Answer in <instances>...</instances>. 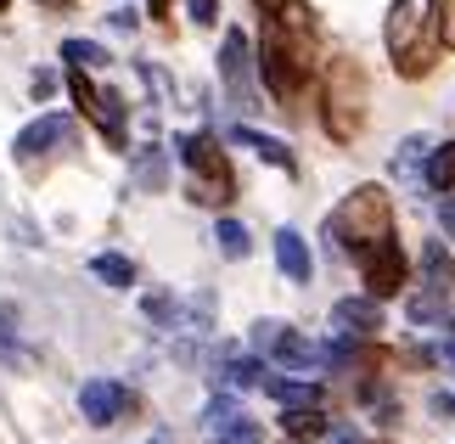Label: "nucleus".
I'll list each match as a JSON object with an SVG mask.
<instances>
[{"label": "nucleus", "instance_id": "f257e3e1", "mask_svg": "<svg viewBox=\"0 0 455 444\" xmlns=\"http://www.w3.org/2000/svg\"><path fill=\"white\" fill-rule=\"evenodd\" d=\"M259 79H265V91L282 101L299 96L309 74L326 62V45H321V17H315L304 0H287V6L265 12V34H259Z\"/></svg>", "mask_w": 455, "mask_h": 444}, {"label": "nucleus", "instance_id": "f03ea898", "mask_svg": "<svg viewBox=\"0 0 455 444\" xmlns=\"http://www.w3.org/2000/svg\"><path fill=\"white\" fill-rule=\"evenodd\" d=\"M382 45H388L399 79L433 74V62L444 57V40H439V0H394L388 17H382Z\"/></svg>", "mask_w": 455, "mask_h": 444}, {"label": "nucleus", "instance_id": "7ed1b4c3", "mask_svg": "<svg viewBox=\"0 0 455 444\" xmlns=\"http://www.w3.org/2000/svg\"><path fill=\"white\" fill-rule=\"evenodd\" d=\"M365 113H371V79H365L360 57H326L321 74V124L338 147H355L365 130Z\"/></svg>", "mask_w": 455, "mask_h": 444}, {"label": "nucleus", "instance_id": "20e7f679", "mask_svg": "<svg viewBox=\"0 0 455 444\" xmlns=\"http://www.w3.org/2000/svg\"><path fill=\"white\" fill-rule=\"evenodd\" d=\"M326 247H338L343 259H365L371 247L394 230V203L382 186H355L348 198L326 214Z\"/></svg>", "mask_w": 455, "mask_h": 444}, {"label": "nucleus", "instance_id": "39448f33", "mask_svg": "<svg viewBox=\"0 0 455 444\" xmlns=\"http://www.w3.org/2000/svg\"><path fill=\"white\" fill-rule=\"evenodd\" d=\"M174 152L186 164V198L203 203V208H231L236 198V174H231V157L214 135H174Z\"/></svg>", "mask_w": 455, "mask_h": 444}, {"label": "nucleus", "instance_id": "423d86ee", "mask_svg": "<svg viewBox=\"0 0 455 444\" xmlns=\"http://www.w3.org/2000/svg\"><path fill=\"white\" fill-rule=\"evenodd\" d=\"M62 74H68V91H74L79 113L101 130V141H108L113 152H130V113H124V101H118L113 91H101V85L91 79V68H68L62 62Z\"/></svg>", "mask_w": 455, "mask_h": 444}, {"label": "nucleus", "instance_id": "0eeeda50", "mask_svg": "<svg viewBox=\"0 0 455 444\" xmlns=\"http://www.w3.org/2000/svg\"><path fill=\"white\" fill-rule=\"evenodd\" d=\"M220 79H225V96H231L242 113L259 108L253 101V40L242 28H225V40H220Z\"/></svg>", "mask_w": 455, "mask_h": 444}, {"label": "nucleus", "instance_id": "6e6552de", "mask_svg": "<svg viewBox=\"0 0 455 444\" xmlns=\"http://www.w3.org/2000/svg\"><path fill=\"white\" fill-rule=\"evenodd\" d=\"M360 264H365V293H371L377 304H382V298H394V293H405V281H411V259H405V247L394 242V230H388V237H382Z\"/></svg>", "mask_w": 455, "mask_h": 444}, {"label": "nucleus", "instance_id": "1a4fd4ad", "mask_svg": "<svg viewBox=\"0 0 455 444\" xmlns=\"http://www.w3.org/2000/svg\"><path fill=\"white\" fill-rule=\"evenodd\" d=\"M259 343H265L270 354H275V366H287V371H304V377H315L326 360H321V349L309 343V337H299V332H282L275 321H259Z\"/></svg>", "mask_w": 455, "mask_h": 444}, {"label": "nucleus", "instance_id": "9d476101", "mask_svg": "<svg viewBox=\"0 0 455 444\" xmlns=\"http://www.w3.org/2000/svg\"><path fill=\"white\" fill-rule=\"evenodd\" d=\"M68 135H74V118L68 113H45V118H34L23 135H17V164H34V157H45V152H57L68 147Z\"/></svg>", "mask_w": 455, "mask_h": 444}, {"label": "nucleus", "instance_id": "9b49d317", "mask_svg": "<svg viewBox=\"0 0 455 444\" xmlns=\"http://www.w3.org/2000/svg\"><path fill=\"white\" fill-rule=\"evenodd\" d=\"M124 405H130V394H124L118 383H108V377H96V383L79 388V411H84V422H91V428H108V422H118V416H124Z\"/></svg>", "mask_w": 455, "mask_h": 444}, {"label": "nucleus", "instance_id": "f8f14e48", "mask_svg": "<svg viewBox=\"0 0 455 444\" xmlns=\"http://www.w3.org/2000/svg\"><path fill=\"white\" fill-rule=\"evenodd\" d=\"M331 327L355 332V337H371L382 327V304H377L371 293H365V298H338V304H331Z\"/></svg>", "mask_w": 455, "mask_h": 444}, {"label": "nucleus", "instance_id": "ddd939ff", "mask_svg": "<svg viewBox=\"0 0 455 444\" xmlns=\"http://www.w3.org/2000/svg\"><path fill=\"white\" fill-rule=\"evenodd\" d=\"M231 141H236V147H248L253 157H265L270 169H287V174H292V152H287L275 135H265V130H253V124L236 118V124H231Z\"/></svg>", "mask_w": 455, "mask_h": 444}, {"label": "nucleus", "instance_id": "4468645a", "mask_svg": "<svg viewBox=\"0 0 455 444\" xmlns=\"http://www.w3.org/2000/svg\"><path fill=\"white\" fill-rule=\"evenodd\" d=\"M275 264H282L287 281H309V276H315V259H309V247H304V237H299L292 225L275 230Z\"/></svg>", "mask_w": 455, "mask_h": 444}, {"label": "nucleus", "instance_id": "2eb2a0df", "mask_svg": "<svg viewBox=\"0 0 455 444\" xmlns=\"http://www.w3.org/2000/svg\"><path fill=\"white\" fill-rule=\"evenodd\" d=\"M282 433H287L292 444H315V439H326V433H331V416L321 411V405H287Z\"/></svg>", "mask_w": 455, "mask_h": 444}, {"label": "nucleus", "instance_id": "dca6fc26", "mask_svg": "<svg viewBox=\"0 0 455 444\" xmlns=\"http://www.w3.org/2000/svg\"><path fill=\"white\" fill-rule=\"evenodd\" d=\"M422 276H427V293H455V259L444 242H422Z\"/></svg>", "mask_w": 455, "mask_h": 444}, {"label": "nucleus", "instance_id": "f3484780", "mask_svg": "<svg viewBox=\"0 0 455 444\" xmlns=\"http://www.w3.org/2000/svg\"><path fill=\"white\" fill-rule=\"evenodd\" d=\"M422 186L427 191H455V141H444V147H433L427 152V164H422Z\"/></svg>", "mask_w": 455, "mask_h": 444}, {"label": "nucleus", "instance_id": "a211bd4d", "mask_svg": "<svg viewBox=\"0 0 455 444\" xmlns=\"http://www.w3.org/2000/svg\"><path fill=\"white\" fill-rule=\"evenodd\" d=\"M259 388H265V394H270L275 405H282V411H287V405H321V383H299V377H265Z\"/></svg>", "mask_w": 455, "mask_h": 444}, {"label": "nucleus", "instance_id": "6ab92c4d", "mask_svg": "<svg viewBox=\"0 0 455 444\" xmlns=\"http://www.w3.org/2000/svg\"><path fill=\"white\" fill-rule=\"evenodd\" d=\"M220 383L231 388V394H248V388L265 383V366L253 360V354H225V371H220Z\"/></svg>", "mask_w": 455, "mask_h": 444}, {"label": "nucleus", "instance_id": "aec40b11", "mask_svg": "<svg viewBox=\"0 0 455 444\" xmlns=\"http://www.w3.org/2000/svg\"><path fill=\"white\" fill-rule=\"evenodd\" d=\"M91 276L108 281V287H130V281H135V264H130L124 254H96V259H91Z\"/></svg>", "mask_w": 455, "mask_h": 444}, {"label": "nucleus", "instance_id": "412c9836", "mask_svg": "<svg viewBox=\"0 0 455 444\" xmlns=\"http://www.w3.org/2000/svg\"><path fill=\"white\" fill-rule=\"evenodd\" d=\"M214 237H220V254L225 259H248L253 254V237H248V225H242V220H220Z\"/></svg>", "mask_w": 455, "mask_h": 444}, {"label": "nucleus", "instance_id": "4be33fe9", "mask_svg": "<svg viewBox=\"0 0 455 444\" xmlns=\"http://www.w3.org/2000/svg\"><path fill=\"white\" fill-rule=\"evenodd\" d=\"M405 315H411L416 327H439L444 315H450V310H444V293H411V298H405Z\"/></svg>", "mask_w": 455, "mask_h": 444}, {"label": "nucleus", "instance_id": "5701e85b", "mask_svg": "<svg viewBox=\"0 0 455 444\" xmlns=\"http://www.w3.org/2000/svg\"><path fill=\"white\" fill-rule=\"evenodd\" d=\"M164 181H169V157L157 152V147L135 157V186H147V191H164Z\"/></svg>", "mask_w": 455, "mask_h": 444}, {"label": "nucleus", "instance_id": "b1692460", "mask_svg": "<svg viewBox=\"0 0 455 444\" xmlns=\"http://www.w3.org/2000/svg\"><path fill=\"white\" fill-rule=\"evenodd\" d=\"M427 147L433 141H422V135H411V141H399V157H394V169L405 174V181H422V164H427Z\"/></svg>", "mask_w": 455, "mask_h": 444}, {"label": "nucleus", "instance_id": "393cba45", "mask_svg": "<svg viewBox=\"0 0 455 444\" xmlns=\"http://www.w3.org/2000/svg\"><path fill=\"white\" fill-rule=\"evenodd\" d=\"M62 62L68 68H108V51L96 40H62Z\"/></svg>", "mask_w": 455, "mask_h": 444}, {"label": "nucleus", "instance_id": "a878e982", "mask_svg": "<svg viewBox=\"0 0 455 444\" xmlns=\"http://www.w3.org/2000/svg\"><path fill=\"white\" fill-rule=\"evenodd\" d=\"M141 315H147L152 327H174V321H180V304H174V293H147L141 298Z\"/></svg>", "mask_w": 455, "mask_h": 444}, {"label": "nucleus", "instance_id": "bb28decb", "mask_svg": "<svg viewBox=\"0 0 455 444\" xmlns=\"http://www.w3.org/2000/svg\"><path fill=\"white\" fill-rule=\"evenodd\" d=\"M214 439H220V444H265V433H259L253 422H248V411H242V416H231V422H225V428H220Z\"/></svg>", "mask_w": 455, "mask_h": 444}, {"label": "nucleus", "instance_id": "cd10ccee", "mask_svg": "<svg viewBox=\"0 0 455 444\" xmlns=\"http://www.w3.org/2000/svg\"><path fill=\"white\" fill-rule=\"evenodd\" d=\"M0 360H6V366L23 360V337H17V327H12V315H6V310H0Z\"/></svg>", "mask_w": 455, "mask_h": 444}, {"label": "nucleus", "instance_id": "c85d7f7f", "mask_svg": "<svg viewBox=\"0 0 455 444\" xmlns=\"http://www.w3.org/2000/svg\"><path fill=\"white\" fill-rule=\"evenodd\" d=\"M231 416H242V405H236L231 394H220L214 405H208V416H203V428H208V433H220V428H225V422H231Z\"/></svg>", "mask_w": 455, "mask_h": 444}, {"label": "nucleus", "instance_id": "c756f323", "mask_svg": "<svg viewBox=\"0 0 455 444\" xmlns=\"http://www.w3.org/2000/svg\"><path fill=\"white\" fill-rule=\"evenodd\" d=\"M186 17H191L197 28H214V23H220V0H186Z\"/></svg>", "mask_w": 455, "mask_h": 444}, {"label": "nucleus", "instance_id": "7c9ffc66", "mask_svg": "<svg viewBox=\"0 0 455 444\" xmlns=\"http://www.w3.org/2000/svg\"><path fill=\"white\" fill-rule=\"evenodd\" d=\"M439 40L444 51H455V0H439Z\"/></svg>", "mask_w": 455, "mask_h": 444}, {"label": "nucleus", "instance_id": "2f4dec72", "mask_svg": "<svg viewBox=\"0 0 455 444\" xmlns=\"http://www.w3.org/2000/svg\"><path fill=\"white\" fill-rule=\"evenodd\" d=\"M51 91H57V74H51V68H40V74H34V96H51Z\"/></svg>", "mask_w": 455, "mask_h": 444}, {"label": "nucleus", "instance_id": "473e14b6", "mask_svg": "<svg viewBox=\"0 0 455 444\" xmlns=\"http://www.w3.org/2000/svg\"><path fill=\"white\" fill-rule=\"evenodd\" d=\"M439 225H444V237L455 242V198H444V203H439Z\"/></svg>", "mask_w": 455, "mask_h": 444}, {"label": "nucleus", "instance_id": "72a5a7b5", "mask_svg": "<svg viewBox=\"0 0 455 444\" xmlns=\"http://www.w3.org/2000/svg\"><path fill=\"white\" fill-rule=\"evenodd\" d=\"M427 411H433V416H455V400H450V394H433Z\"/></svg>", "mask_w": 455, "mask_h": 444}, {"label": "nucleus", "instance_id": "f704fd0d", "mask_svg": "<svg viewBox=\"0 0 455 444\" xmlns=\"http://www.w3.org/2000/svg\"><path fill=\"white\" fill-rule=\"evenodd\" d=\"M113 28L118 34H135V12H113Z\"/></svg>", "mask_w": 455, "mask_h": 444}, {"label": "nucleus", "instance_id": "c9c22d12", "mask_svg": "<svg viewBox=\"0 0 455 444\" xmlns=\"http://www.w3.org/2000/svg\"><path fill=\"white\" fill-rule=\"evenodd\" d=\"M326 439H331V444H360V433H355V428H331Z\"/></svg>", "mask_w": 455, "mask_h": 444}, {"label": "nucleus", "instance_id": "e433bc0d", "mask_svg": "<svg viewBox=\"0 0 455 444\" xmlns=\"http://www.w3.org/2000/svg\"><path fill=\"white\" fill-rule=\"evenodd\" d=\"M147 12L152 17H169V0H147Z\"/></svg>", "mask_w": 455, "mask_h": 444}, {"label": "nucleus", "instance_id": "4c0bfd02", "mask_svg": "<svg viewBox=\"0 0 455 444\" xmlns=\"http://www.w3.org/2000/svg\"><path fill=\"white\" fill-rule=\"evenodd\" d=\"M40 6H51V12H74V0H40Z\"/></svg>", "mask_w": 455, "mask_h": 444}, {"label": "nucleus", "instance_id": "58836bf2", "mask_svg": "<svg viewBox=\"0 0 455 444\" xmlns=\"http://www.w3.org/2000/svg\"><path fill=\"white\" fill-rule=\"evenodd\" d=\"M253 6H259V12H275V6H287V0H253Z\"/></svg>", "mask_w": 455, "mask_h": 444}, {"label": "nucleus", "instance_id": "ea45409f", "mask_svg": "<svg viewBox=\"0 0 455 444\" xmlns=\"http://www.w3.org/2000/svg\"><path fill=\"white\" fill-rule=\"evenodd\" d=\"M444 360H450V366H455V337H450V343H444Z\"/></svg>", "mask_w": 455, "mask_h": 444}, {"label": "nucleus", "instance_id": "a19ab883", "mask_svg": "<svg viewBox=\"0 0 455 444\" xmlns=\"http://www.w3.org/2000/svg\"><path fill=\"white\" fill-rule=\"evenodd\" d=\"M6 6H12V0H0V12H6Z\"/></svg>", "mask_w": 455, "mask_h": 444}]
</instances>
